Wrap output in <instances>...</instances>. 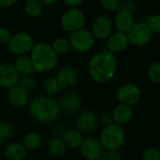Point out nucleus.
<instances>
[{"instance_id":"1","label":"nucleus","mask_w":160,"mask_h":160,"mask_svg":"<svg viewBox=\"0 0 160 160\" xmlns=\"http://www.w3.org/2000/svg\"><path fill=\"white\" fill-rule=\"evenodd\" d=\"M116 68V56L108 50L93 55L88 64V70L91 78L99 83L110 82L114 77Z\"/></svg>"},{"instance_id":"2","label":"nucleus","mask_w":160,"mask_h":160,"mask_svg":"<svg viewBox=\"0 0 160 160\" xmlns=\"http://www.w3.org/2000/svg\"><path fill=\"white\" fill-rule=\"evenodd\" d=\"M28 111L32 118L37 122L49 125L57 119L60 112V105L53 97L41 95L30 101Z\"/></svg>"},{"instance_id":"3","label":"nucleus","mask_w":160,"mask_h":160,"mask_svg":"<svg viewBox=\"0 0 160 160\" xmlns=\"http://www.w3.org/2000/svg\"><path fill=\"white\" fill-rule=\"evenodd\" d=\"M30 58L34 64L37 72H49L52 70L58 61V55L51 44L38 42L34 45L30 52Z\"/></svg>"},{"instance_id":"4","label":"nucleus","mask_w":160,"mask_h":160,"mask_svg":"<svg viewBox=\"0 0 160 160\" xmlns=\"http://www.w3.org/2000/svg\"><path fill=\"white\" fill-rule=\"evenodd\" d=\"M99 141L105 150H118L125 143L126 132L122 126L113 123L102 129Z\"/></svg>"},{"instance_id":"5","label":"nucleus","mask_w":160,"mask_h":160,"mask_svg":"<svg viewBox=\"0 0 160 160\" xmlns=\"http://www.w3.org/2000/svg\"><path fill=\"white\" fill-rule=\"evenodd\" d=\"M68 40L71 48L79 52H87L91 51L96 44V38L91 30L84 28L70 33Z\"/></svg>"},{"instance_id":"6","label":"nucleus","mask_w":160,"mask_h":160,"mask_svg":"<svg viewBox=\"0 0 160 160\" xmlns=\"http://www.w3.org/2000/svg\"><path fill=\"white\" fill-rule=\"evenodd\" d=\"M86 22V17L83 11L79 8H71L66 10L61 16L60 23L64 31L73 33L83 28Z\"/></svg>"},{"instance_id":"7","label":"nucleus","mask_w":160,"mask_h":160,"mask_svg":"<svg viewBox=\"0 0 160 160\" xmlns=\"http://www.w3.org/2000/svg\"><path fill=\"white\" fill-rule=\"evenodd\" d=\"M7 45L11 53L21 56L31 52L34 47V41L29 34L18 32L11 35V38Z\"/></svg>"},{"instance_id":"8","label":"nucleus","mask_w":160,"mask_h":160,"mask_svg":"<svg viewBox=\"0 0 160 160\" xmlns=\"http://www.w3.org/2000/svg\"><path fill=\"white\" fill-rule=\"evenodd\" d=\"M129 44L133 46H144L150 42L153 37V32L149 28L146 22H135L130 31L127 34Z\"/></svg>"},{"instance_id":"9","label":"nucleus","mask_w":160,"mask_h":160,"mask_svg":"<svg viewBox=\"0 0 160 160\" xmlns=\"http://www.w3.org/2000/svg\"><path fill=\"white\" fill-rule=\"evenodd\" d=\"M117 100L120 104L134 106L136 105L142 98V90L135 83L128 82L122 84L116 93Z\"/></svg>"},{"instance_id":"10","label":"nucleus","mask_w":160,"mask_h":160,"mask_svg":"<svg viewBox=\"0 0 160 160\" xmlns=\"http://www.w3.org/2000/svg\"><path fill=\"white\" fill-rule=\"evenodd\" d=\"M81 153L86 160H97L101 158L105 154V148L99 139L86 138L81 147Z\"/></svg>"},{"instance_id":"11","label":"nucleus","mask_w":160,"mask_h":160,"mask_svg":"<svg viewBox=\"0 0 160 160\" xmlns=\"http://www.w3.org/2000/svg\"><path fill=\"white\" fill-rule=\"evenodd\" d=\"M113 22L106 15L97 16L91 26V32L98 39H107L112 33Z\"/></svg>"},{"instance_id":"12","label":"nucleus","mask_w":160,"mask_h":160,"mask_svg":"<svg viewBox=\"0 0 160 160\" xmlns=\"http://www.w3.org/2000/svg\"><path fill=\"white\" fill-rule=\"evenodd\" d=\"M20 74L14 65L8 62H0V87L10 89L18 84Z\"/></svg>"},{"instance_id":"13","label":"nucleus","mask_w":160,"mask_h":160,"mask_svg":"<svg viewBox=\"0 0 160 160\" xmlns=\"http://www.w3.org/2000/svg\"><path fill=\"white\" fill-rule=\"evenodd\" d=\"M98 119L96 113L90 110H84L81 112L76 117V128L81 133H91L98 126Z\"/></svg>"},{"instance_id":"14","label":"nucleus","mask_w":160,"mask_h":160,"mask_svg":"<svg viewBox=\"0 0 160 160\" xmlns=\"http://www.w3.org/2000/svg\"><path fill=\"white\" fill-rule=\"evenodd\" d=\"M135 24V19L130 9L123 8L120 9L115 15L113 21V26L118 32L128 34Z\"/></svg>"},{"instance_id":"15","label":"nucleus","mask_w":160,"mask_h":160,"mask_svg":"<svg viewBox=\"0 0 160 160\" xmlns=\"http://www.w3.org/2000/svg\"><path fill=\"white\" fill-rule=\"evenodd\" d=\"M128 44L129 41L128 35L116 31L115 33H112L111 36L107 38L106 48L112 53H118L125 51Z\"/></svg>"},{"instance_id":"16","label":"nucleus","mask_w":160,"mask_h":160,"mask_svg":"<svg viewBox=\"0 0 160 160\" xmlns=\"http://www.w3.org/2000/svg\"><path fill=\"white\" fill-rule=\"evenodd\" d=\"M8 99L9 103L16 108H22L28 103L29 95L28 91L21 87L20 85H15L8 89Z\"/></svg>"},{"instance_id":"17","label":"nucleus","mask_w":160,"mask_h":160,"mask_svg":"<svg viewBox=\"0 0 160 160\" xmlns=\"http://www.w3.org/2000/svg\"><path fill=\"white\" fill-rule=\"evenodd\" d=\"M56 79L61 88L68 89L74 86L75 83L77 82L78 73L75 68L71 67H65L58 71Z\"/></svg>"},{"instance_id":"18","label":"nucleus","mask_w":160,"mask_h":160,"mask_svg":"<svg viewBox=\"0 0 160 160\" xmlns=\"http://www.w3.org/2000/svg\"><path fill=\"white\" fill-rule=\"evenodd\" d=\"M59 105L60 109H62L66 113L74 114L80 110L82 106V100L80 96L77 94L68 93L61 98Z\"/></svg>"},{"instance_id":"19","label":"nucleus","mask_w":160,"mask_h":160,"mask_svg":"<svg viewBox=\"0 0 160 160\" xmlns=\"http://www.w3.org/2000/svg\"><path fill=\"white\" fill-rule=\"evenodd\" d=\"M112 114V119H113L114 124H117L119 126H124L130 121L133 112L130 106L119 103L113 109Z\"/></svg>"},{"instance_id":"20","label":"nucleus","mask_w":160,"mask_h":160,"mask_svg":"<svg viewBox=\"0 0 160 160\" xmlns=\"http://www.w3.org/2000/svg\"><path fill=\"white\" fill-rule=\"evenodd\" d=\"M27 156V149L20 142H11L5 149V157L8 160H23Z\"/></svg>"},{"instance_id":"21","label":"nucleus","mask_w":160,"mask_h":160,"mask_svg":"<svg viewBox=\"0 0 160 160\" xmlns=\"http://www.w3.org/2000/svg\"><path fill=\"white\" fill-rule=\"evenodd\" d=\"M62 140L64 141L66 145L71 149L81 148L84 142L82 133H81L77 129H68L65 131Z\"/></svg>"},{"instance_id":"22","label":"nucleus","mask_w":160,"mask_h":160,"mask_svg":"<svg viewBox=\"0 0 160 160\" xmlns=\"http://www.w3.org/2000/svg\"><path fill=\"white\" fill-rule=\"evenodd\" d=\"M13 65L20 75H32L36 72L34 64L30 56H26V55L18 56Z\"/></svg>"},{"instance_id":"23","label":"nucleus","mask_w":160,"mask_h":160,"mask_svg":"<svg viewBox=\"0 0 160 160\" xmlns=\"http://www.w3.org/2000/svg\"><path fill=\"white\" fill-rule=\"evenodd\" d=\"M68 146L60 138H53L48 143V150L53 157H62L66 154Z\"/></svg>"},{"instance_id":"24","label":"nucleus","mask_w":160,"mask_h":160,"mask_svg":"<svg viewBox=\"0 0 160 160\" xmlns=\"http://www.w3.org/2000/svg\"><path fill=\"white\" fill-rule=\"evenodd\" d=\"M41 136L37 132H29L23 139V145L27 150H36L41 145Z\"/></svg>"},{"instance_id":"25","label":"nucleus","mask_w":160,"mask_h":160,"mask_svg":"<svg viewBox=\"0 0 160 160\" xmlns=\"http://www.w3.org/2000/svg\"><path fill=\"white\" fill-rule=\"evenodd\" d=\"M60 85L56 77H48L42 83V89L47 96H54L60 90Z\"/></svg>"},{"instance_id":"26","label":"nucleus","mask_w":160,"mask_h":160,"mask_svg":"<svg viewBox=\"0 0 160 160\" xmlns=\"http://www.w3.org/2000/svg\"><path fill=\"white\" fill-rule=\"evenodd\" d=\"M52 49L54 50V52H56L57 55L67 54L69 52V50L71 49L70 42L68 40V38H56L52 42Z\"/></svg>"},{"instance_id":"27","label":"nucleus","mask_w":160,"mask_h":160,"mask_svg":"<svg viewBox=\"0 0 160 160\" xmlns=\"http://www.w3.org/2000/svg\"><path fill=\"white\" fill-rule=\"evenodd\" d=\"M43 6L39 0H26L24 3V11L30 17H38L42 12Z\"/></svg>"},{"instance_id":"28","label":"nucleus","mask_w":160,"mask_h":160,"mask_svg":"<svg viewBox=\"0 0 160 160\" xmlns=\"http://www.w3.org/2000/svg\"><path fill=\"white\" fill-rule=\"evenodd\" d=\"M37 82L32 75H21L18 81V85L25 89L26 91L33 90L36 87Z\"/></svg>"},{"instance_id":"29","label":"nucleus","mask_w":160,"mask_h":160,"mask_svg":"<svg viewBox=\"0 0 160 160\" xmlns=\"http://www.w3.org/2000/svg\"><path fill=\"white\" fill-rule=\"evenodd\" d=\"M147 76L151 82L160 83V62H156L150 65L147 69Z\"/></svg>"},{"instance_id":"30","label":"nucleus","mask_w":160,"mask_h":160,"mask_svg":"<svg viewBox=\"0 0 160 160\" xmlns=\"http://www.w3.org/2000/svg\"><path fill=\"white\" fill-rule=\"evenodd\" d=\"M13 132L14 130L11 124H9L8 122L0 123V140L4 142L10 139L11 136L13 135Z\"/></svg>"},{"instance_id":"31","label":"nucleus","mask_w":160,"mask_h":160,"mask_svg":"<svg viewBox=\"0 0 160 160\" xmlns=\"http://www.w3.org/2000/svg\"><path fill=\"white\" fill-rule=\"evenodd\" d=\"M153 34H160V14L152 15L146 22Z\"/></svg>"},{"instance_id":"32","label":"nucleus","mask_w":160,"mask_h":160,"mask_svg":"<svg viewBox=\"0 0 160 160\" xmlns=\"http://www.w3.org/2000/svg\"><path fill=\"white\" fill-rule=\"evenodd\" d=\"M142 160H160V150L156 147H149L144 150Z\"/></svg>"},{"instance_id":"33","label":"nucleus","mask_w":160,"mask_h":160,"mask_svg":"<svg viewBox=\"0 0 160 160\" xmlns=\"http://www.w3.org/2000/svg\"><path fill=\"white\" fill-rule=\"evenodd\" d=\"M100 4L102 8L107 11H116L120 7L119 0H100Z\"/></svg>"},{"instance_id":"34","label":"nucleus","mask_w":160,"mask_h":160,"mask_svg":"<svg viewBox=\"0 0 160 160\" xmlns=\"http://www.w3.org/2000/svg\"><path fill=\"white\" fill-rule=\"evenodd\" d=\"M98 122L105 128L107 126H110L113 124V119H112V114L109 112H103L99 114L98 116Z\"/></svg>"},{"instance_id":"35","label":"nucleus","mask_w":160,"mask_h":160,"mask_svg":"<svg viewBox=\"0 0 160 160\" xmlns=\"http://www.w3.org/2000/svg\"><path fill=\"white\" fill-rule=\"evenodd\" d=\"M10 38H11L10 32L5 27H0V43L1 44H8Z\"/></svg>"},{"instance_id":"36","label":"nucleus","mask_w":160,"mask_h":160,"mask_svg":"<svg viewBox=\"0 0 160 160\" xmlns=\"http://www.w3.org/2000/svg\"><path fill=\"white\" fill-rule=\"evenodd\" d=\"M117 151L118 150H107V153L104 154L105 155V158L108 160H114L116 159V158H120Z\"/></svg>"},{"instance_id":"37","label":"nucleus","mask_w":160,"mask_h":160,"mask_svg":"<svg viewBox=\"0 0 160 160\" xmlns=\"http://www.w3.org/2000/svg\"><path fill=\"white\" fill-rule=\"evenodd\" d=\"M16 2H17V0H0V7L1 8H10Z\"/></svg>"},{"instance_id":"38","label":"nucleus","mask_w":160,"mask_h":160,"mask_svg":"<svg viewBox=\"0 0 160 160\" xmlns=\"http://www.w3.org/2000/svg\"><path fill=\"white\" fill-rule=\"evenodd\" d=\"M68 6H69V7H78V6H80L82 2H83V0H63Z\"/></svg>"},{"instance_id":"39","label":"nucleus","mask_w":160,"mask_h":160,"mask_svg":"<svg viewBox=\"0 0 160 160\" xmlns=\"http://www.w3.org/2000/svg\"><path fill=\"white\" fill-rule=\"evenodd\" d=\"M56 0H39V2L42 4L43 7H49V6H52Z\"/></svg>"},{"instance_id":"40","label":"nucleus","mask_w":160,"mask_h":160,"mask_svg":"<svg viewBox=\"0 0 160 160\" xmlns=\"http://www.w3.org/2000/svg\"><path fill=\"white\" fill-rule=\"evenodd\" d=\"M114 160H128V159H126V158H116V159H114Z\"/></svg>"},{"instance_id":"41","label":"nucleus","mask_w":160,"mask_h":160,"mask_svg":"<svg viewBox=\"0 0 160 160\" xmlns=\"http://www.w3.org/2000/svg\"><path fill=\"white\" fill-rule=\"evenodd\" d=\"M2 143H3V141L0 140V148H1V146H2Z\"/></svg>"},{"instance_id":"42","label":"nucleus","mask_w":160,"mask_h":160,"mask_svg":"<svg viewBox=\"0 0 160 160\" xmlns=\"http://www.w3.org/2000/svg\"><path fill=\"white\" fill-rule=\"evenodd\" d=\"M97 160H108V159H106L105 158H99V159H97Z\"/></svg>"}]
</instances>
